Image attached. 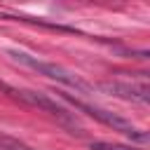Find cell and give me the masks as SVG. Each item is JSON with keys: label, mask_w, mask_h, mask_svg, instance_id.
Here are the masks:
<instances>
[{"label": "cell", "mask_w": 150, "mask_h": 150, "mask_svg": "<svg viewBox=\"0 0 150 150\" xmlns=\"http://www.w3.org/2000/svg\"><path fill=\"white\" fill-rule=\"evenodd\" d=\"M89 148H91V150H141V148H134V145H122V143H105V141H94Z\"/></svg>", "instance_id": "cell-5"}, {"label": "cell", "mask_w": 150, "mask_h": 150, "mask_svg": "<svg viewBox=\"0 0 150 150\" xmlns=\"http://www.w3.org/2000/svg\"><path fill=\"white\" fill-rule=\"evenodd\" d=\"M98 87L105 89V91H110V94H115V96H120V98H127V101L148 103V98H150L148 84H129V82H117V80H112V82H101Z\"/></svg>", "instance_id": "cell-4"}, {"label": "cell", "mask_w": 150, "mask_h": 150, "mask_svg": "<svg viewBox=\"0 0 150 150\" xmlns=\"http://www.w3.org/2000/svg\"><path fill=\"white\" fill-rule=\"evenodd\" d=\"M63 101H68L70 105H75L77 110H82V112H87L89 117H94V120H98V122H103L105 127H112L115 131H120V134H124L127 138H131V141H138V143H145L148 141V134L143 131V129H138V127H134L131 122H127L124 117H120V115H115V112H110V110H103V108H96V105H91V103H84V101H80V98H75V96H70L68 91H56Z\"/></svg>", "instance_id": "cell-2"}, {"label": "cell", "mask_w": 150, "mask_h": 150, "mask_svg": "<svg viewBox=\"0 0 150 150\" xmlns=\"http://www.w3.org/2000/svg\"><path fill=\"white\" fill-rule=\"evenodd\" d=\"M9 56H12L14 61H19V63H23V66H28V68H33V70H38L40 75H45V77H49V80H56V82H61V84H66V87H73V89H77V91H91V89H94V87H91L89 82H84L80 75H75L73 70H68V68H63V66H59V63H49V61L35 59V56H30V54H26V52H16V49H12Z\"/></svg>", "instance_id": "cell-3"}, {"label": "cell", "mask_w": 150, "mask_h": 150, "mask_svg": "<svg viewBox=\"0 0 150 150\" xmlns=\"http://www.w3.org/2000/svg\"><path fill=\"white\" fill-rule=\"evenodd\" d=\"M0 150H38V148H30V145L12 141V138H0Z\"/></svg>", "instance_id": "cell-6"}, {"label": "cell", "mask_w": 150, "mask_h": 150, "mask_svg": "<svg viewBox=\"0 0 150 150\" xmlns=\"http://www.w3.org/2000/svg\"><path fill=\"white\" fill-rule=\"evenodd\" d=\"M0 91H5L7 96H12L14 101H19V103H23V105H33V108H40V110L49 112V115L56 117L63 127H68L70 134H82V127H80V122L75 120V115L68 112L63 105H59V103H56L54 98H49L47 94L33 91V89H19V87H12V84H7V82H2V80H0Z\"/></svg>", "instance_id": "cell-1"}]
</instances>
